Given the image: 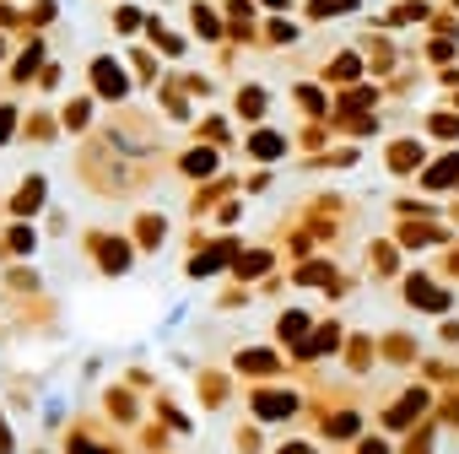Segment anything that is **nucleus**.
<instances>
[{
  "label": "nucleus",
  "mask_w": 459,
  "mask_h": 454,
  "mask_svg": "<svg viewBox=\"0 0 459 454\" xmlns=\"http://www.w3.org/2000/svg\"><path fill=\"white\" fill-rule=\"evenodd\" d=\"M454 184H459V152H443L432 168H421V189L437 195V189H454Z\"/></svg>",
  "instance_id": "2"
},
{
  "label": "nucleus",
  "mask_w": 459,
  "mask_h": 454,
  "mask_svg": "<svg viewBox=\"0 0 459 454\" xmlns=\"http://www.w3.org/2000/svg\"><path fill=\"white\" fill-rule=\"evenodd\" d=\"M416 162H421V141H394V146H389V168H394V173H411Z\"/></svg>",
  "instance_id": "7"
},
{
  "label": "nucleus",
  "mask_w": 459,
  "mask_h": 454,
  "mask_svg": "<svg viewBox=\"0 0 459 454\" xmlns=\"http://www.w3.org/2000/svg\"><path fill=\"white\" fill-rule=\"evenodd\" d=\"M443 82H448V87H459V65H443Z\"/></svg>",
  "instance_id": "20"
},
{
  "label": "nucleus",
  "mask_w": 459,
  "mask_h": 454,
  "mask_svg": "<svg viewBox=\"0 0 459 454\" xmlns=\"http://www.w3.org/2000/svg\"><path fill=\"white\" fill-rule=\"evenodd\" d=\"M346 12H362V0H303V17L308 22H335Z\"/></svg>",
  "instance_id": "3"
},
{
  "label": "nucleus",
  "mask_w": 459,
  "mask_h": 454,
  "mask_svg": "<svg viewBox=\"0 0 459 454\" xmlns=\"http://www.w3.org/2000/svg\"><path fill=\"white\" fill-rule=\"evenodd\" d=\"M448 12H459V0H448Z\"/></svg>",
  "instance_id": "23"
},
{
  "label": "nucleus",
  "mask_w": 459,
  "mask_h": 454,
  "mask_svg": "<svg viewBox=\"0 0 459 454\" xmlns=\"http://www.w3.org/2000/svg\"><path fill=\"white\" fill-rule=\"evenodd\" d=\"M265 39H271V44H292V39H298V28H292L287 17H276V22H265Z\"/></svg>",
  "instance_id": "16"
},
{
  "label": "nucleus",
  "mask_w": 459,
  "mask_h": 454,
  "mask_svg": "<svg viewBox=\"0 0 459 454\" xmlns=\"http://www.w3.org/2000/svg\"><path fill=\"white\" fill-rule=\"evenodd\" d=\"M454 114H459V92H454Z\"/></svg>",
  "instance_id": "24"
},
{
  "label": "nucleus",
  "mask_w": 459,
  "mask_h": 454,
  "mask_svg": "<svg viewBox=\"0 0 459 454\" xmlns=\"http://www.w3.org/2000/svg\"><path fill=\"white\" fill-rule=\"evenodd\" d=\"M6 135H12V114H0V146H6Z\"/></svg>",
  "instance_id": "21"
},
{
  "label": "nucleus",
  "mask_w": 459,
  "mask_h": 454,
  "mask_svg": "<svg viewBox=\"0 0 459 454\" xmlns=\"http://www.w3.org/2000/svg\"><path fill=\"white\" fill-rule=\"evenodd\" d=\"M211 168H216V152H189V157H184V173H195V179L211 173Z\"/></svg>",
  "instance_id": "17"
},
{
  "label": "nucleus",
  "mask_w": 459,
  "mask_h": 454,
  "mask_svg": "<svg viewBox=\"0 0 459 454\" xmlns=\"http://www.w3.org/2000/svg\"><path fill=\"white\" fill-rule=\"evenodd\" d=\"M362 76V55L357 49H341V60L330 65V82H357Z\"/></svg>",
  "instance_id": "9"
},
{
  "label": "nucleus",
  "mask_w": 459,
  "mask_h": 454,
  "mask_svg": "<svg viewBox=\"0 0 459 454\" xmlns=\"http://www.w3.org/2000/svg\"><path fill=\"white\" fill-rule=\"evenodd\" d=\"M265 103H271V92H265V87H244V92H238V114H244V119H260V114H265Z\"/></svg>",
  "instance_id": "10"
},
{
  "label": "nucleus",
  "mask_w": 459,
  "mask_h": 454,
  "mask_svg": "<svg viewBox=\"0 0 459 454\" xmlns=\"http://www.w3.org/2000/svg\"><path fill=\"white\" fill-rule=\"evenodd\" d=\"M265 266H271V255H244V260H238V271H244V276H260Z\"/></svg>",
  "instance_id": "19"
},
{
  "label": "nucleus",
  "mask_w": 459,
  "mask_h": 454,
  "mask_svg": "<svg viewBox=\"0 0 459 454\" xmlns=\"http://www.w3.org/2000/svg\"><path fill=\"white\" fill-rule=\"evenodd\" d=\"M454 55H459V44H454V39H437V33L427 39V60H432L437 71H443V65H454Z\"/></svg>",
  "instance_id": "11"
},
{
  "label": "nucleus",
  "mask_w": 459,
  "mask_h": 454,
  "mask_svg": "<svg viewBox=\"0 0 459 454\" xmlns=\"http://www.w3.org/2000/svg\"><path fill=\"white\" fill-rule=\"evenodd\" d=\"M427 28H432L437 39H454V44H459V17H454V12H437V6H432V17H427Z\"/></svg>",
  "instance_id": "12"
},
{
  "label": "nucleus",
  "mask_w": 459,
  "mask_h": 454,
  "mask_svg": "<svg viewBox=\"0 0 459 454\" xmlns=\"http://www.w3.org/2000/svg\"><path fill=\"white\" fill-rule=\"evenodd\" d=\"M427 135H443V141H459V114H427Z\"/></svg>",
  "instance_id": "13"
},
{
  "label": "nucleus",
  "mask_w": 459,
  "mask_h": 454,
  "mask_svg": "<svg viewBox=\"0 0 459 454\" xmlns=\"http://www.w3.org/2000/svg\"><path fill=\"white\" fill-rule=\"evenodd\" d=\"M292 98H298V109H303V114H325V92H319V87L298 82V92H292Z\"/></svg>",
  "instance_id": "14"
},
{
  "label": "nucleus",
  "mask_w": 459,
  "mask_h": 454,
  "mask_svg": "<svg viewBox=\"0 0 459 454\" xmlns=\"http://www.w3.org/2000/svg\"><path fill=\"white\" fill-rule=\"evenodd\" d=\"M255 411H260V416H287V411H292V395H260Z\"/></svg>",
  "instance_id": "15"
},
{
  "label": "nucleus",
  "mask_w": 459,
  "mask_h": 454,
  "mask_svg": "<svg viewBox=\"0 0 459 454\" xmlns=\"http://www.w3.org/2000/svg\"><path fill=\"white\" fill-rule=\"evenodd\" d=\"M189 12H195V33H200V39H211V44H221V33H227V22L216 17V6H205V0H195V6H189Z\"/></svg>",
  "instance_id": "4"
},
{
  "label": "nucleus",
  "mask_w": 459,
  "mask_h": 454,
  "mask_svg": "<svg viewBox=\"0 0 459 454\" xmlns=\"http://www.w3.org/2000/svg\"><path fill=\"white\" fill-rule=\"evenodd\" d=\"M373 103H378V87H346V92H341V114H351V109L368 114Z\"/></svg>",
  "instance_id": "8"
},
{
  "label": "nucleus",
  "mask_w": 459,
  "mask_h": 454,
  "mask_svg": "<svg viewBox=\"0 0 459 454\" xmlns=\"http://www.w3.org/2000/svg\"><path fill=\"white\" fill-rule=\"evenodd\" d=\"M249 152H255V157H265V162H276V157L287 152V135H276V130H265V125H260V130L249 135Z\"/></svg>",
  "instance_id": "5"
},
{
  "label": "nucleus",
  "mask_w": 459,
  "mask_h": 454,
  "mask_svg": "<svg viewBox=\"0 0 459 454\" xmlns=\"http://www.w3.org/2000/svg\"><path fill=\"white\" fill-rule=\"evenodd\" d=\"M260 6H271V12H287V6H292V0H260Z\"/></svg>",
  "instance_id": "22"
},
{
  "label": "nucleus",
  "mask_w": 459,
  "mask_h": 454,
  "mask_svg": "<svg viewBox=\"0 0 459 454\" xmlns=\"http://www.w3.org/2000/svg\"><path fill=\"white\" fill-rule=\"evenodd\" d=\"M92 76H98L103 98H125V76H119V65H114V60H92Z\"/></svg>",
  "instance_id": "6"
},
{
  "label": "nucleus",
  "mask_w": 459,
  "mask_h": 454,
  "mask_svg": "<svg viewBox=\"0 0 459 454\" xmlns=\"http://www.w3.org/2000/svg\"><path fill=\"white\" fill-rule=\"evenodd\" d=\"M114 28H119V33H135V28H141V12H135V6H125V12L114 17Z\"/></svg>",
  "instance_id": "18"
},
{
  "label": "nucleus",
  "mask_w": 459,
  "mask_h": 454,
  "mask_svg": "<svg viewBox=\"0 0 459 454\" xmlns=\"http://www.w3.org/2000/svg\"><path fill=\"white\" fill-rule=\"evenodd\" d=\"M405 298H411L416 309H427V314H443V309H448V292H443L432 276H411V282H405Z\"/></svg>",
  "instance_id": "1"
}]
</instances>
